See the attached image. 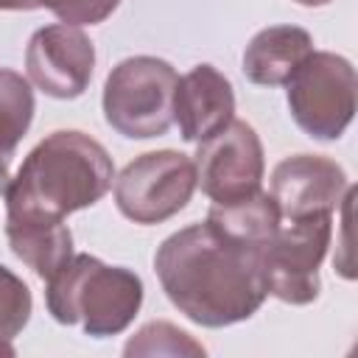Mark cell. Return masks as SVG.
<instances>
[{
  "instance_id": "1",
  "label": "cell",
  "mask_w": 358,
  "mask_h": 358,
  "mask_svg": "<svg viewBox=\"0 0 358 358\" xmlns=\"http://www.w3.org/2000/svg\"><path fill=\"white\" fill-rule=\"evenodd\" d=\"M260 252L204 221L168 235L154 255V271L171 305L190 322L229 327L249 319L268 296Z\"/></svg>"
},
{
  "instance_id": "2",
  "label": "cell",
  "mask_w": 358,
  "mask_h": 358,
  "mask_svg": "<svg viewBox=\"0 0 358 358\" xmlns=\"http://www.w3.org/2000/svg\"><path fill=\"white\" fill-rule=\"evenodd\" d=\"M115 179L109 151L84 131L59 129L31 148L3 185L6 218L64 221L101 201Z\"/></svg>"
},
{
  "instance_id": "3",
  "label": "cell",
  "mask_w": 358,
  "mask_h": 358,
  "mask_svg": "<svg viewBox=\"0 0 358 358\" xmlns=\"http://www.w3.org/2000/svg\"><path fill=\"white\" fill-rule=\"evenodd\" d=\"M45 282L48 313L59 324H78L92 338L123 333L143 305V280L92 255H73Z\"/></svg>"
},
{
  "instance_id": "4",
  "label": "cell",
  "mask_w": 358,
  "mask_h": 358,
  "mask_svg": "<svg viewBox=\"0 0 358 358\" xmlns=\"http://www.w3.org/2000/svg\"><path fill=\"white\" fill-rule=\"evenodd\" d=\"M176 70L171 62L157 56H129L112 67L103 84V117L106 123L129 137L148 140L159 137L173 123V90Z\"/></svg>"
},
{
  "instance_id": "5",
  "label": "cell",
  "mask_w": 358,
  "mask_h": 358,
  "mask_svg": "<svg viewBox=\"0 0 358 358\" xmlns=\"http://www.w3.org/2000/svg\"><path fill=\"white\" fill-rule=\"evenodd\" d=\"M288 109L313 140H338L355 115V67L330 50H313L285 81Z\"/></svg>"
},
{
  "instance_id": "6",
  "label": "cell",
  "mask_w": 358,
  "mask_h": 358,
  "mask_svg": "<svg viewBox=\"0 0 358 358\" xmlns=\"http://www.w3.org/2000/svg\"><path fill=\"white\" fill-rule=\"evenodd\" d=\"M333 235V215L282 218L260 252L268 296L288 305H308L319 296V266Z\"/></svg>"
},
{
  "instance_id": "7",
  "label": "cell",
  "mask_w": 358,
  "mask_h": 358,
  "mask_svg": "<svg viewBox=\"0 0 358 358\" xmlns=\"http://www.w3.org/2000/svg\"><path fill=\"white\" fill-rule=\"evenodd\" d=\"M196 190L193 159L179 151H148L115 176L117 210L143 227L162 224L187 207Z\"/></svg>"
},
{
  "instance_id": "8",
  "label": "cell",
  "mask_w": 358,
  "mask_h": 358,
  "mask_svg": "<svg viewBox=\"0 0 358 358\" xmlns=\"http://www.w3.org/2000/svg\"><path fill=\"white\" fill-rule=\"evenodd\" d=\"M196 187L213 199V204L241 201L260 190L266 159L257 131L232 117L224 129L204 137L196 148Z\"/></svg>"
},
{
  "instance_id": "9",
  "label": "cell",
  "mask_w": 358,
  "mask_h": 358,
  "mask_svg": "<svg viewBox=\"0 0 358 358\" xmlns=\"http://www.w3.org/2000/svg\"><path fill=\"white\" fill-rule=\"evenodd\" d=\"M95 70V45L78 25H45L25 48L28 81L50 98L84 95Z\"/></svg>"
},
{
  "instance_id": "10",
  "label": "cell",
  "mask_w": 358,
  "mask_h": 358,
  "mask_svg": "<svg viewBox=\"0 0 358 358\" xmlns=\"http://www.w3.org/2000/svg\"><path fill=\"white\" fill-rule=\"evenodd\" d=\"M350 182L344 168L322 154L285 157L271 171V199L282 218L333 215Z\"/></svg>"
},
{
  "instance_id": "11",
  "label": "cell",
  "mask_w": 358,
  "mask_h": 358,
  "mask_svg": "<svg viewBox=\"0 0 358 358\" xmlns=\"http://www.w3.org/2000/svg\"><path fill=\"white\" fill-rule=\"evenodd\" d=\"M235 117V92L229 78L213 64H196L176 81L173 123L182 140L201 143Z\"/></svg>"
},
{
  "instance_id": "12",
  "label": "cell",
  "mask_w": 358,
  "mask_h": 358,
  "mask_svg": "<svg viewBox=\"0 0 358 358\" xmlns=\"http://www.w3.org/2000/svg\"><path fill=\"white\" fill-rule=\"evenodd\" d=\"M313 53V39L299 25H268L257 31L243 50V76L260 87L285 84Z\"/></svg>"
},
{
  "instance_id": "13",
  "label": "cell",
  "mask_w": 358,
  "mask_h": 358,
  "mask_svg": "<svg viewBox=\"0 0 358 358\" xmlns=\"http://www.w3.org/2000/svg\"><path fill=\"white\" fill-rule=\"evenodd\" d=\"M6 238L11 252L39 280H50L73 257V232L64 221L6 218Z\"/></svg>"
},
{
  "instance_id": "14",
  "label": "cell",
  "mask_w": 358,
  "mask_h": 358,
  "mask_svg": "<svg viewBox=\"0 0 358 358\" xmlns=\"http://www.w3.org/2000/svg\"><path fill=\"white\" fill-rule=\"evenodd\" d=\"M204 221L213 229H218L221 235H227L238 243L263 249L268 243V238L274 235V229L280 227L282 215H280L271 193L257 190V193H252L241 201L213 204Z\"/></svg>"
},
{
  "instance_id": "15",
  "label": "cell",
  "mask_w": 358,
  "mask_h": 358,
  "mask_svg": "<svg viewBox=\"0 0 358 358\" xmlns=\"http://www.w3.org/2000/svg\"><path fill=\"white\" fill-rule=\"evenodd\" d=\"M34 90L20 73L0 67V190L8 182L11 159L34 120Z\"/></svg>"
},
{
  "instance_id": "16",
  "label": "cell",
  "mask_w": 358,
  "mask_h": 358,
  "mask_svg": "<svg viewBox=\"0 0 358 358\" xmlns=\"http://www.w3.org/2000/svg\"><path fill=\"white\" fill-rule=\"evenodd\" d=\"M31 291L28 285L6 266H0V355H14L11 338L22 333L31 319Z\"/></svg>"
},
{
  "instance_id": "17",
  "label": "cell",
  "mask_w": 358,
  "mask_h": 358,
  "mask_svg": "<svg viewBox=\"0 0 358 358\" xmlns=\"http://www.w3.org/2000/svg\"><path fill=\"white\" fill-rule=\"evenodd\" d=\"M126 355H204V347L171 322L143 324L123 347Z\"/></svg>"
},
{
  "instance_id": "18",
  "label": "cell",
  "mask_w": 358,
  "mask_h": 358,
  "mask_svg": "<svg viewBox=\"0 0 358 358\" xmlns=\"http://www.w3.org/2000/svg\"><path fill=\"white\" fill-rule=\"evenodd\" d=\"M36 8L53 11L64 25H98L103 22L120 0H34Z\"/></svg>"
},
{
  "instance_id": "19",
  "label": "cell",
  "mask_w": 358,
  "mask_h": 358,
  "mask_svg": "<svg viewBox=\"0 0 358 358\" xmlns=\"http://www.w3.org/2000/svg\"><path fill=\"white\" fill-rule=\"evenodd\" d=\"M352 199H355V187L350 185L347 187V193H344V199H341V252H344V257L338 260V271H341V277H347V280H352L355 277V271H352V257H350V213H352Z\"/></svg>"
},
{
  "instance_id": "20",
  "label": "cell",
  "mask_w": 358,
  "mask_h": 358,
  "mask_svg": "<svg viewBox=\"0 0 358 358\" xmlns=\"http://www.w3.org/2000/svg\"><path fill=\"white\" fill-rule=\"evenodd\" d=\"M36 8L34 0H0V11H31Z\"/></svg>"
},
{
  "instance_id": "21",
  "label": "cell",
  "mask_w": 358,
  "mask_h": 358,
  "mask_svg": "<svg viewBox=\"0 0 358 358\" xmlns=\"http://www.w3.org/2000/svg\"><path fill=\"white\" fill-rule=\"evenodd\" d=\"M294 3H299V6H327V3H333V0H294Z\"/></svg>"
}]
</instances>
